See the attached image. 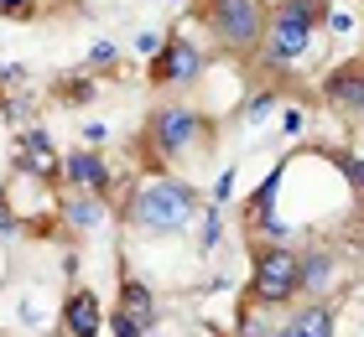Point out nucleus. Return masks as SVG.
<instances>
[{
    "instance_id": "f3484780",
    "label": "nucleus",
    "mask_w": 364,
    "mask_h": 337,
    "mask_svg": "<svg viewBox=\"0 0 364 337\" xmlns=\"http://www.w3.org/2000/svg\"><path fill=\"white\" fill-rule=\"evenodd\" d=\"M105 327H109V337H151V327L136 322V316H125L120 306H114V311L105 316Z\"/></svg>"
},
{
    "instance_id": "9d476101",
    "label": "nucleus",
    "mask_w": 364,
    "mask_h": 337,
    "mask_svg": "<svg viewBox=\"0 0 364 337\" xmlns=\"http://www.w3.org/2000/svg\"><path fill=\"white\" fill-rule=\"evenodd\" d=\"M58 332H68V337H99V332H105V306H99V291L73 285V291L63 296V306H58Z\"/></svg>"
},
{
    "instance_id": "f8f14e48",
    "label": "nucleus",
    "mask_w": 364,
    "mask_h": 337,
    "mask_svg": "<svg viewBox=\"0 0 364 337\" xmlns=\"http://www.w3.org/2000/svg\"><path fill=\"white\" fill-rule=\"evenodd\" d=\"M105 213H109V197H94V192H63L58 197V223L68 233L99 228V223H105Z\"/></svg>"
},
{
    "instance_id": "20e7f679",
    "label": "nucleus",
    "mask_w": 364,
    "mask_h": 337,
    "mask_svg": "<svg viewBox=\"0 0 364 337\" xmlns=\"http://www.w3.org/2000/svg\"><path fill=\"white\" fill-rule=\"evenodd\" d=\"M198 21H203L213 53L255 57L260 31H266V0H198Z\"/></svg>"
},
{
    "instance_id": "4be33fe9",
    "label": "nucleus",
    "mask_w": 364,
    "mask_h": 337,
    "mask_svg": "<svg viewBox=\"0 0 364 337\" xmlns=\"http://www.w3.org/2000/svg\"><path fill=\"white\" fill-rule=\"evenodd\" d=\"M84 140H89V145L99 150V145L109 140V125H105V120H89V125H84Z\"/></svg>"
},
{
    "instance_id": "5701e85b",
    "label": "nucleus",
    "mask_w": 364,
    "mask_h": 337,
    "mask_svg": "<svg viewBox=\"0 0 364 337\" xmlns=\"http://www.w3.org/2000/svg\"><path fill=\"white\" fill-rule=\"evenodd\" d=\"M354 265H359V275H364V228L354 223Z\"/></svg>"
},
{
    "instance_id": "1a4fd4ad",
    "label": "nucleus",
    "mask_w": 364,
    "mask_h": 337,
    "mask_svg": "<svg viewBox=\"0 0 364 337\" xmlns=\"http://www.w3.org/2000/svg\"><path fill=\"white\" fill-rule=\"evenodd\" d=\"M58 182H63L68 192L109 197V187H114V166H109V156H99L94 145H73V150H63V161H58Z\"/></svg>"
},
{
    "instance_id": "7ed1b4c3",
    "label": "nucleus",
    "mask_w": 364,
    "mask_h": 337,
    "mask_svg": "<svg viewBox=\"0 0 364 337\" xmlns=\"http://www.w3.org/2000/svg\"><path fill=\"white\" fill-rule=\"evenodd\" d=\"M208 145H213V120L198 104H182V99L151 104V114H146V125H141V150L156 161V172L203 156Z\"/></svg>"
},
{
    "instance_id": "ddd939ff",
    "label": "nucleus",
    "mask_w": 364,
    "mask_h": 337,
    "mask_svg": "<svg viewBox=\"0 0 364 337\" xmlns=\"http://www.w3.org/2000/svg\"><path fill=\"white\" fill-rule=\"evenodd\" d=\"M125 316H136V322H146V327H156V316H161V306H156V285L151 280H141V275H120V301H114Z\"/></svg>"
},
{
    "instance_id": "f03ea898",
    "label": "nucleus",
    "mask_w": 364,
    "mask_h": 337,
    "mask_svg": "<svg viewBox=\"0 0 364 337\" xmlns=\"http://www.w3.org/2000/svg\"><path fill=\"white\" fill-rule=\"evenodd\" d=\"M328 11H333V0H266V31H260L255 62L271 78L291 73L296 62H307L318 31L328 26Z\"/></svg>"
},
{
    "instance_id": "aec40b11",
    "label": "nucleus",
    "mask_w": 364,
    "mask_h": 337,
    "mask_svg": "<svg viewBox=\"0 0 364 337\" xmlns=\"http://www.w3.org/2000/svg\"><path fill=\"white\" fill-rule=\"evenodd\" d=\"M161 42H167V31H141V37H136V53L151 62V57L161 53Z\"/></svg>"
},
{
    "instance_id": "6e6552de",
    "label": "nucleus",
    "mask_w": 364,
    "mask_h": 337,
    "mask_svg": "<svg viewBox=\"0 0 364 337\" xmlns=\"http://www.w3.org/2000/svg\"><path fill=\"white\" fill-rule=\"evenodd\" d=\"M343 285V255L333 244H318L312 239L307 249H296V291L307 301H328Z\"/></svg>"
},
{
    "instance_id": "0eeeda50",
    "label": "nucleus",
    "mask_w": 364,
    "mask_h": 337,
    "mask_svg": "<svg viewBox=\"0 0 364 337\" xmlns=\"http://www.w3.org/2000/svg\"><path fill=\"white\" fill-rule=\"evenodd\" d=\"M318 99H323V109H333L343 125H364V57H343L333 62L323 73L318 83Z\"/></svg>"
},
{
    "instance_id": "423d86ee",
    "label": "nucleus",
    "mask_w": 364,
    "mask_h": 337,
    "mask_svg": "<svg viewBox=\"0 0 364 337\" xmlns=\"http://www.w3.org/2000/svg\"><path fill=\"white\" fill-rule=\"evenodd\" d=\"M203 73H208V47H198L188 31H167L161 53L151 57V83H167V89H193Z\"/></svg>"
},
{
    "instance_id": "2eb2a0df",
    "label": "nucleus",
    "mask_w": 364,
    "mask_h": 337,
    "mask_svg": "<svg viewBox=\"0 0 364 337\" xmlns=\"http://www.w3.org/2000/svg\"><path fill=\"white\" fill-rule=\"evenodd\" d=\"M58 104L63 109H84V104H94L99 99V78L94 73H68V78H58Z\"/></svg>"
},
{
    "instance_id": "b1692460",
    "label": "nucleus",
    "mask_w": 364,
    "mask_h": 337,
    "mask_svg": "<svg viewBox=\"0 0 364 337\" xmlns=\"http://www.w3.org/2000/svg\"><path fill=\"white\" fill-rule=\"evenodd\" d=\"M6 270H11V260H6V239H0V280H6Z\"/></svg>"
},
{
    "instance_id": "a211bd4d",
    "label": "nucleus",
    "mask_w": 364,
    "mask_h": 337,
    "mask_svg": "<svg viewBox=\"0 0 364 337\" xmlns=\"http://www.w3.org/2000/svg\"><path fill=\"white\" fill-rule=\"evenodd\" d=\"M42 0H0V21H37Z\"/></svg>"
},
{
    "instance_id": "412c9836",
    "label": "nucleus",
    "mask_w": 364,
    "mask_h": 337,
    "mask_svg": "<svg viewBox=\"0 0 364 337\" xmlns=\"http://www.w3.org/2000/svg\"><path fill=\"white\" fill-rule=\"evenodd\" d=\"M302 130H307V114H302V109H287V114H281V135H291V140H296Z\"/></svg>"
},
{
    "instance_id": "6ab92c4d",
    "label": "nucleus",
    "mask_w": 364,
    "mask_h": 337,
    "mask_svg": "<svg viewBox=\"0 0 364 337\" xmlns=\"http://www.w3.org/2000/svg\"><path fill=\"white\" fill-rule=\"evenodd\" d=\"M114 62H120V47H114L109 37L89 47V73H105V67H114Z\"/></svg>"
},
{
    "instance_id": "9b49d317",
    "label": "nucleus",
    "mask_w": 364,
    "mask_h": 337,
    "mask_svg": "<svg viewBox=\"0 0 364 337\" xmlns=\"http://www.w3.org/2000/svg\"><path fill=\"white\" fill-rule=\"evenodd\" d=\"M58 161H63V150L47 140V130H42V125H31L21 140H16V172H31V177L58 182Z\"/></svg>"
},
{
    "instance_id": "dca6fc26",
    "label": "nucleus",
    "mask_w": 364,
    "mask_h": 337,
    "mask_svg": "<svg viewBox=\"0 0 364 337\" xmlns=\"http://www.w3.org/2000/svg\"><path fill=\"white\" fill-rule=\"evenodd\" d=\"M276 109H281V89H260V94L250 99V104H245V120L260 125V120H271Z\"/></svg>"
},
{
    "instance_id": "39448f33",
    "label": "nucleus",
    "mask_w": 364,
    "mask_h": 337,
    "mask_svg": "<svg viewBox=\"0 0 364 337\" xmlns=\"http://www.w3.org/2000/svg\"><path fill=\"white\" fill-rule=\"evenodd\" d=\"M296 296H302V291H296V249L260 239L255 255H250V285H245V301H250L255 311H276V306H291Z\"/></svg>"
},
{
    "instance_id": "4468645a",
    "label": "nucleus",
    "mask_w": 364,
    "mask_h": 337,
    "mask_svg": "<svg viewBox=\"0 0 364 337\" xmlns=\"http://www.w3.org/2000/svg\"><path fill=\"white\" fill-rule=\"evenodd\" d=\"M287 327L296 337H338V316H333V301H302V306H291Z\"/></svg>"
},
{
    "instance_id": "393cba45",
    "label": "nucleus",
    "mask_w": 364,
    "mask_h": 337,
    "mask_svg": "<svg viewBox=\"0 0 364 337\" xmlns=\"http://www.w3.org/2000/svg\"><path fill=\"white\" fill-rule=\"evenodd\" d=\"M58 337H68V332H58Z\"/></svg>"
},
{
    "instance_id": "f257e3e1",
    "label": "nucleus",
    "mask_w": 364,
    "mask_h": 337,
    "mask_svg": "<svg viewBox=\"0 0 364 337\" xmlns=\"http://www.w3.org/2000/svg\"><path fill=\"white\" fill-rule=\"evenodd\" d=\"M198 218H203V192L198 182L188 177H172V172H156V177H141L125 197V228L136 239H182Z\"/></svg>"
}]
</instances>
